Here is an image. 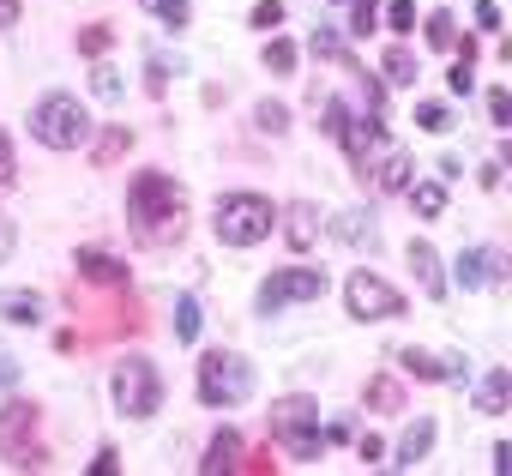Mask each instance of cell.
I'll return each instance as SVG.
<instances>
[{"instance_id":"1","label":"cell","mask_w":512,"mask_h":476,"mask_svg":"<svg viewBox=\"0 0 512 476\" xmlns=\"http://www.w3.org/2000/svg\"><path fill=\"white\" fill-rule=\"evenodd\" d=\"M127 217H133V229L145 235V242H163V235L181 229V187H175L169 175L145 169V175L127 187Z\"/></svg>"},{"instance_id":"2","label":"cell","mask_w":512,"mask_h":476,"mask_svg":"<svg viewBox=\"0 0 512 476\" xmlns=\"http://www.w3.org/2000/svg\"><path fill=\"white\" fill-rule=\"evenodd\" d=\"M217 242H229V248H253V242H266L272 235V223H278V211H272V199L266 193H229V199H217Z\"/></svg>"},{"instance_id":"3","label":"cell","mask_w":512,"mask_h":476,"mask_svg":"<svg viewBox=\"0 0 512 476\" xmlns=\"http://www.w3.org/2000/svg\"><path fill=\"white\" fill-rule=\"evenodd\" d=\"M31 133H37L49 151H79V145L91 139V115L79 109V97H67V91H49V97L31 109Z\"/></svg>"},{"instance_id":"4","label":"cell","mask_w":512,"mask_h":476,"mask_svg":"<svg viewBox=\"0 0 512 476\" xmlns=\"http://www.w3.org/2000/svg\"><path fill=\"white\" fill-rule=\"evenodd\" d=\"M272 440H278L290 458H314V452L326 446V434H320V404H314L308 392L278 398V404H272Z\"/></svg>"},{"instance_id":"5","label":"cell","mask_w":512,"mask_h":476,"mask_svg":"<svg viewBox=\"0 0 512 476\" xmlns=\"http://www.w3.org/2000/svg\"><path fill=\"white\" fill-rule=\"evenodd\" d=\"M241 398H253V362L235 356V350H211L199 362V404L223 410V404H241Z\"/></svg>"},{"instance_id":"6","label":"cell","mask_w":512,"mask_h":476,"mask_svg":"<svg viewBox=\"0 0 512 476\" xmlns=\"http://www.w3.org/2000/svg\"><path fill=\"white\" fill-rule=\"evenodd\" d=\"M109 386H115V410L133 416V422L157 416V404H163V380H157V368L145 356H121L115 374H109Z\"/></svg>"},{"instance_id":"7","label":"cell","mask_w":512,"mask_h":476,"mask_svg":"<svg viewBox=\"0 0 512 476\" xmlns=\"http://www.w3.org/2000/svg\"><path fill=\"white\" fill-rule=\"evenodd\" d=\"M31 434H37V410L31 404H7V410H0V458H7V464H49V452Z\"/></svg>"},{"instance_id":"8","label":"cell","mask_w":512,"mask_h":476,"mask_svg":"<svg viewBox=\"0 0 512 476\" xmlns=\"http://www.w3.org/2000/svg\"><path fill=\"white\" fill-rule=\"evenodd\" d=\"M344 308H350L356 320H392V314H404V296H398L386 278H374V272H350Z\"/></svg>"},{"instance_id":"9","label":"cell","mask_w":512,"mask_h":476,"mask_svg":"<svg viewBox=\"0 0 512 476\" xmlns=\"http://www.w3.org/2000/svg\"><path fill=\"white\" fill-rule=\"evenodd\" d=\"M326 290V272H308V266H290V272H272L260 284V314H278L290 302H320Z\"/></svg>"},{"instance_id":"10","label":"cell","mask_w":512,"mask_h":476,"mask_svg":"<svg viewBox=\"0 0 512 476\" xmlns=\"http://www.w3.org/2000/svg\"><path fill=\"white\" fill-rule=\"evenodd\" d=\"M506 278V254L500 248H464L458 254V284L464 290H482V284H500Z\"/></svg>"},{"instance_id":"11","label":"cell","mask_w":512,"mask_h":476,"mask_svg":"<svg viewBox=\"0 0 512 476\" xmlns=\"http://www.w3.org/2000/svg\"><path fill=\"white\" fill-rule=\"evenodd\" d=\"M332 235H338V242L344 248H380V223H374V211H338L332 217Z\"/></svg>"},{"instance_id":"12","label":"cell","mask_w":512,"mask_h":476,"mask_svg":"<svg viewBox=\"0 0 512 476\" xmlns=\"http://www.w3.org/2000/svg\"><path fill=\"white\" fill-rule=\"evenodd\" d=\"M410 272H416V284H422V296H452L446 290V272H440V254L428 248V242H410Z\"/></svg>"},{"instance_id":"13","label":"cell","mask_w":512,"mask_h":476,"mask_svg":"<svg viewBox=\"0 0 512 476\" xmlns=\"http://www.w3.org/2000/svg\"><path fill=\"white\" fill-rule=\"evenodd\" d=\"M410 374H422V380H464V356H434V350H404L398 356Z\"/></svg>"},{"instance_id":"14","label":"cell","mask_w":512,"mask_h":476,"mask_svg":"<svg viewBox=\"0 0 512 476\" xmlns=\"http://www.w3.org/2000/svg\"><path fill=\"white\" fill-rule=\"evenodd\" d=\"M428 446H434V416H416V422L404 428V440H398L392 464H398V470H416V464L428 458Z\"/></svg>"},{"instance_id":"15","label":"cell","mask_w":512,"mask_h":476,"mask_svg":"<svg viewBox=\"0 0 512 476\" xmlns=\"http://www.w3.org/2000/svg\"><path fill=\"white\" fill-rule=\"evenodd\" d=\"M284 229H290V248H296V254H308V248H320V211H314V205H290V217H284Z\"/></svg>"},{"instance_id":"16","label":"cell","mask_w":512,"mask_h":476,"mask_svg":"<svg viewBox=\"0 0 512 476\" xmlns=\"http://www.w3.org/2000/svg\"><path fill=\"white\" fill-rule=\"evenodd\" d=\"M506 404H512V374H506V368H488V374H482V386H476V410L500 416Z\"/></svg>"},{"instance_id":"17","label":"cell","mask_w":512,"mask_h":476,"mask_svg":"<svg viewBox=\"0 0 512 476\" xmlns=\"http://www.w3.org/2000/svg\"><path fill=\"white\" fill-rule=\"evenodd\" d=\"M235 458H241V434H235V428H217V440L205 446V458H199V470H205V476H217V470H229Z\"/></svg>"},{"instance_id":"18","label":"cell","mask_w":512,"mask_h":476,"mask_svg":"<svg viewBox=\"0 0 512 476\" xmlns=\"http://www.w3.org/2000/svg\"><path fill=\"white\" fill-rule=\"evenodd\" d=\"M79 272H85V278H97V284H115V290L127 284V266H121V260H103L97 248H79Z\"/></svg>"},{"instance_id":"19","label":"cell","mask_w":512,"mask_h":476,"mask_svg":"<svg viewBox=\"0 0 512 476\" xmlns=\"http://www.w3.org/2000/svg\"><path fill=\"white\" fill-rule=\"evenodd\" d=\"M374 187H386V193H398V187H410V157L404 151H392L380 169H374Z\"/></svg>"},{"instance_id":"20","label":"cell","mask_w":512,"mask_h":476,"mask_svg":"<svg viewBox=\"0 0 512 476\" xmlns=\"http://www.w3.org/2000/svg\"><path fill=\"white\" fill-rule=\"evenodd\" d=\"M0 314H7L13 326H31V320H43V302H37V296H19V290H13V296H0Z\"/></svg>"},{"instance_id":"21","label":"cell","mask_w":512,"mask_h":476,"mask_svg":"<svg viewBox=\"0 0 512 476\" xmlns=\"http://www.w3.org/2000/svg\"><path fill=\"white\" fill-rule=\"evenodd\" d=\"M139 7H145L151 19H163V25H175V31H181V25L193 19V7H187V0H139Z\"/></svg>"},{"instance_id":"22","label":"cell","mask_w":512,"mask_h":476,"mask_svg":"<svg viewBox=\"0 0 512 476\" xmlns=\"http://www.w3.org/2000/svg\"><path fill=\"white\" fill-rule=\"evenodd\" d=\"M175 338H181V344L199 338V296H181V302H175Z\"/></svg>"},{"instance_id":"23","label":"cell","mask_w":512,"mask_h":476,"mask_svg":"<svg viewBox=\"0 0 512 476\" xmlns=\"http://www.w3.org/2000/svg\"><path fill=\"white\" fill-rule=\"evenodd\" d=\"M410 199H416V211H422V217H440V211H446V187H440V181H416V193H410Z\"/></svg>"},{"instance_id":"24","label":"cell","mask_w":512,"mask_h":476,"mask_svg":"<svg viewBox=\"0 0 512 476\" xmlns=\"http://www.w3.org/2000/svg\"><path fill=\"white\" fill-rule=\"evenodd\" d=\"M266 67H272V73H296V43H290V37H272V43H266Z\"/></svg>"},{"instance_id":"25","label":"cell","mask_w":512,"mask_h":476,"mask_svg":"<svg viewBox=\"0 0 512 476\" xmlns=\"http://www.w3.org/2000/svg\"><path fill=\"white\" fill-rule=\"evenodd\" d=\"M386 79L416 85V55H410V49H386Z\"/></svg>"},{"instance_id":"26","label":"cell","mask_w":512,"mask_h":476,"mask_svg":"<svg viewBox=\"0 0 512 476\" xmlns=\"http://www.w3.org/2000/svg\"><path fill=\"white\" fill-rule=\"evenodd\" d=\"M253 127H260V133H284L290 127V109L284 103H260V109H253Z\"/></svg>"},{"instance_id":"27","label":"cell","mask_w":512,"mask_h":476,"mask_svg":"<svg viewBox=\"0 0 512 476\" xmlns=\"http://www.w3.org/2000/svg\"><path fill=\"white\" fill-rule=\"evenodd\" d=\"M308 49H314L320 61H344V37H338V31H326V25L314 31V43H308Z\"/></svg>"},{"instance_id":"28","label":"cell","mask_w":512,"mask_h":476,"mask_svg":"<svg viewBox=\"0 0 512 476\" xmlns=\"http://www.w3.org/2000/svg\"><path fill=\"white\" fill-rule=\"evenodd\" d=\"M386 25L404 37V31H416V0H392V7H386Z\"/></svg>"},{"instance_id":"29","label":"cell","mask_w":512,"mask_h":476,"mask_svg":"<svg viewBox=\"0 0 512 476\" xmlns=\"http://www.w3.org/2000/svg\"><path fill=\"white\" fill-rule=\"evenodd\" d=\"M19 181V157H13V139H7V127H0V187H13Z\"/></svg>"},{"instance_id":"30","label":"cell","mask_w":512,"mask_h":476,"mask_svg":"<svg viewBox=\"0 0 512 476\" xmlns=\"http://www.w3.org/2000/svg\"><path fill=\"white\" fill-rule=\"evenodd\" d=\"M272 25H284V0H260L253 7V31H272Z\"/></svg>"},{"instance_id":"31","label":"cell","mask_w":512,"mask_h":476,"mask_svg":"<svg viewBox=\"0 0 512 476\" xmlns=\"http://www.w3.org/2000/svg\"><path fill=\"white\" fill-rule=\"evenodd\" d=\"M91 91L115 103V97H121V73H115V67H97V73H91Z\"/></svg>"},{"instance_id":"32","label":"cell","mask_w":512,"mask_h":476,"mask_svg":"<svg viewBox=\"0 0 512 476\" xmlns=\"http://www.w3.org/2000/svg\"><path fill=\"white\" fill-rule=\"evenodd\" d=\"M121 145H133V139H127L121 127H109V133L97 139V163H115V157H121Z\"/></svg>"},{"instance_id":"33","label":"cell","mask_w":512,"mask_h":476,"mask_svg":"<svg viewBox=\"0 0 512 476\" xmlns=\"http://www.w3.org/2000/svg\"><path fill=\"white\" fill-rule=\"evenodd\" d=\"M416 121H422L428 133H446V127H452V115H446L440 103H422V109H416Z\"/></svg>"},{"instance_id":"34","label":"cell","mask_w":512,"mask_h":476,"mask_svg":"<svg viewBox=\"0 0 512 476\" xmlns=\"http://www.w3.org/2000/svg\"><path fill=\"white\" fill-rule=\"evenodd\" d=\"M428 43H434V49H452V19H446V13L428 19Z\"/></svg>"},{"instance_id":"35","label":"cell","mask_w":512,"mask_h":476,"mask_svg":"<svg viewBox=\"0 0 512 476\" xmlns=\"http://www.w3.org/2000/svg\"><path fill=\"white\" fill-rule=\"evenodd\" d=\"M446 79H452V91H458V97H470V91H476V73H470V55H464V61H458V67H452Z\"/></svg>"},{"instance_id":"36","label":"cell","mask_w":512,"mask_h":476,"mask_svg":"<svg viewBox=\"0 0 512 476\" xmlns=\"http://www.w3.org/2000/svg\"><path fill=\"white\" fill-rule=\"evenodd\" d=\"M103 43H109V31H103V25H91V31L79 37V55H91V61H97V55H103Z\"/></svg>"},{"instance_id":"37","label":"cell","mask_w":512,"mask_h":476,"mask_svg":"<svg viewBox=\"0 0 512 476\" xmlns=\"http://www.w3.org/2000/svg\"><path fill=\"white\" fill-rule=\"evenodd\" d=\"M488 115H494V127H506L512 121V97L506 91H488Z\"/></svg>"},{"instance_id":"38","label":"cell","mask_w":512,"mask_h":476,"mask_svg":"<svg viewBox=\"0 0 512 476\" xmlns=\"http://www.w3.org/2000/svg\"><path fill=\"white\" fill-rule=\"evenodd\" d=\"M476 25L482 31H500V7H494V0H476Z\"/></svg>"},{"instance_id":"39","label":"cell","mask_w":512,"mask_h":476,"mask_svg":"<svg viewBox=\"0 0 512 476\" xmlns=\"http://www.w3.org/2000/svg\"><path fill=\"white\" fill-rule=\"evenodd\" d=\"M374 404L392 410V404H398V386H392V380H374Z\"/></svg>"},{"instance_id":"40","label":"cell","mask_w":512,"mask_h":476,"mask_svg":"<svg viewBox=\"0 0 512 476\" xmlns=\"http://www.w3.org/2000/svg\"><path fill=\"white\" fill-rule=\"evenodd\" d=\"M19 13H25V0H0V31L19 25Z\"/></svg>"},{"instance_id":"41","label":"cell","mask_w":512,"mask_h":476,"mask_svg":"<svg viewBox=\"0 0 512 476\" xmlns=\"http://www.w3.org/2000/svg\"><path fill=\"white\" fill-rule=\"evenodd\" d=\"M374 25H380V13H374V7H368V0H362V7H356V31H362V37H368V31H374Z\"/></svg>"},{"instance_id":"42","label":"cell","mask_w":512,"mask_h":476,"mask_svg":"<svg viewBox=\"0 0 512 476\" xmlns=\"http://www.w3.org/2000/svg\"><path fill=\"white\" fill-rule=\"evenodd\" d=\"M7 260H13V223L0 217V266H7Z\"/></svg>"},{"instance_id":"43","label":"cell","mask_w":512,"mask_h":476,"mask_svg":"<svg viewBox=\"0 0 512 476\" xmlns=\"http://www.w3.org/2000/svg\"><path fill=\"white\" fill-rule=\"evenodd\" d=\"M356 446H362V458H368V464H374V458H386V446H380V440H374V434H362V440H356Z\"/></svg>"},{"instance_id":"44","label":"cell","mask_w":512,"mask_h":476,"mask_svg":"<svg viewBox=\"0 0 512 476\" xmlns=\"http://www.w3.org/2000/svg\"><path fill=\"white\" fill-rule=\"evenodd\" d=\"M0 386H19V362L13 356H0Z\"/></svg>"}]
</instances>
